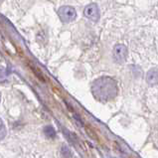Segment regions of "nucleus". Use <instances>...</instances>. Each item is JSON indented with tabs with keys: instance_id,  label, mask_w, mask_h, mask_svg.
Instances as JSON below:
<instances>
[{
	"instance_id": "obj_6",
	"label": "nucleus",
	"mask_w": 158,
	"mask_h": 158,
	"mask_svg": "<svg viewBox=\"0 0 158 158\" xmlns=\"http://www.w3.org/2000/svg\"><path fill=\"white\" fill-rule=\"evenodd\" d=\"M10 80V75L9 72L4 67H0V84H4L9 82Z\"/></svg>"
},
{
	"instance_id": "obj_7",
	"label": "nucleus",
	"mask_w": 158,
	"mask_h": 158,
	"mask_svg": "<svg viewBox=\"0 0 158 158\" xmlns=\"http://www.w3.org/2000/svg\"><path fill=\"white\" fill-rule=\"evenodd\" d=\"M44 134L49 138H54L56 136V130L52 126H46L44 128Z\"/></svg>"
},
{
	"instance_id": "obj_10",
	"label": "nucleus",
	"mask_w": 158,
	"mask_h": 158,
	"mask_svg": "<svg viewBox=\"0 0 158 158\" xmlns=\"http://www.w3.org/2000/svg\"><path fill=\"white\" fill-rule=\"evenodd\" d=\"M3 1H4V0H0V4H1V3H2Z\"/></svg>"
},
{
	"instance_id": "obj_1",
	"label": "nucleus",
	"mask_w": 158,
	"mask_h": 158,
	"mask_svg": "<svg viewBox=\"0 0 158 158\" xmlns=\"http://www.w3.org/2000/svg\"><path fill=\"white\" fill-rule=\"evenodd\" d=\"M92 94L97 101L101 102H108L116 98L118 94V87L112 78L102 77L93 83Z\"/></svg>"
},
{
	"instance_id": "obj_4",
	"label": "nucleus",
	"mask_w": 158,
	"mask_h": 158,
	"mask_svg": "<svg viewBox=\"0 0 158 158\" xmlns=\"http://www.w3.org/2000/svg\"><path fill=\"white\" fill-rule=\"evenodd\" d=\"M84 15L88 18V19L97 22L100 19V9L96 3H91L88 6H85L84 10Z\"/></svg>"
},
{
	"instance_id": "obj_8",
	"label": "nucleus",
	"mask_w": 158,
	"mask_h": 158,
	"mask_svg": "<svg viewBox=\"0 0 158 158\" xmlns=\"http://www.w3.org/2000/svg\"><path fill=\"white\" fill-rule=\"evenodd\" d=\"M6 127H5V124L2 121V119L0 118V140H2V139L6 136Z\"/></svg>"
},
{
	"instance_id": "obj_9",
	"label": "nucleus",
	"mask_w": 158,
	"mask_h": 158,
	"mask_svg": "<svg viewBox=\"0 0 158 158\" xmlns=\"http://www.w3.org/2000/svg\"><path fill=\"white\" fill-rule=\"evenodd\" d=\"M62 154L64 155L65 158H70L71 155H72V153H71V150L69 149V148L64 146V147H63V150H62Z\"/></svg>"
},
{
	"instance_id": "obj_11",
	"label": "nucleus",
	"mask_w": 158,
	"mask_h": 158,
	"mask_svg": "<svg viewBox=\"0 0 158 158\" xmlns=\"http://www.w3.org/2000/svg\"><path fill=\"white\" fill-rule=\"evenodd\" d=\"M0 101H1V94H0Z\"/></svg>"
},
{
	"instance_id": "obj_3",
	"label": "nucleus",
	"mask_w": 158,
	"mask_h": 158,
	"mask_svg": "<svg viewBox=\"0 0 158 158\" xmlns=\"http://www.w3.org/2000/svg\"><path fill=\"white\" fill-rule=\"evenodd\" d=\"M128 55L127 48L123 44H117L114 46V50H112V58L114 61L117 64H123L126 61Z\"/></svg>"
},
{
	"instance_id": "obj_2",
	"label": "nucleus",
	"mask_w": 158,
	"mask_h": 158,
	"mask_svg": "<svg viewBox=\"0 0 158 158\" xmlns=\"http://www.w3.org/2000/svg\"><path fill=\"white\" fill-rule=\"evenodd\" d=\"M58 15L64 23H70L74 21L77 17V11L72 6H62L58 10Z\"/></svg>"
},
{
	"instance_id": "obj_5",
	"label": "nucleus",
	"mask_w": 158,
	"mask_h": 158,
	"mask_svg": "<svg viewBox=\"0 0 158 158\" xmlns=\"http://www.w3.org/2000/svg\"><path fill=\"white\" fill-rule=\"evenodd\" d=\"M146 82L150 85H158V68H152L147 72Z\"/></svg>"
}]
</instances>
